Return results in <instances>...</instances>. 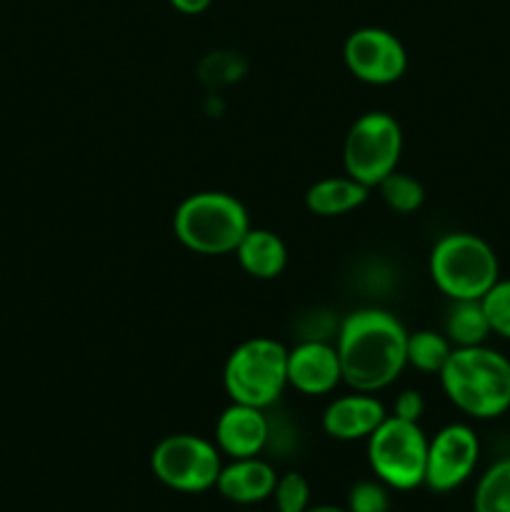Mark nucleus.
Masks as SVG:
<instances>
[{"label": "nucleus", "instance_id": "obj_1", "mask_svg": "<svg viewBox=\"0 0 510 512\" xmlns=\"http://www.w3.org/2000/svg\"><path fill=\"white\" fill-rule=\"evenodd\" d=\"M343 383L358 393L390 388L408 368V330L393 313L358 308L345 315L335 333Z\"/></svg>", "mask_w": 510, "mask_h": 512}, {"label": "nucleus", "instance_id": "obj_2", "mask_svg": "<svg viewBox=\"0 0 510 512\" xmlns=\"http://www.w3.org/2000/svg\"><path fill=\"white\" fill-rule=\"evenodd\" d=\"M438 378L450 405L470 418L493 420L510 410V358L500 350L453 348Z\"/></svg>", "mask_w": 510, "mask_h": 512}, {"label": "nucleus", "instance_id": "obj_3", "mask_svg": "<svg viewBox=\"0 0 510 512\" xmlns=\"http://www.w3.org/2000/svg\"><path fill=\"white\" fill-rule=\"evenodd\" d=\"M253 228L245 205L223 190H198L173 213L175 240L195 255H230Z\"/></svg>", "mask_w": 510, "mask_h": 512}, {"label": "nucleus", "instance_id": "obj_4", "mask_svg": "<svg viewBox=\"0 0 510 512\" xmlns=\"http://www.w3.org/2000/svg\"><path fill=\"white\" fill-rule=\"evenodd\" d=\"M428 273L448 300H480L500 278L493 245L475 233H445L428 255Z\"/></svg>", "mask_w": 510, "mask_h": 512}, {"label": "nucleus", "instance_id": "obj_5", "mask_svg": "<svg viewBox=\"0 0 510 512\" xmlns=\"http://www.w3.org/2000/svg\"><path fill=\"white\" fill-rule=\"evenodd\" d=\"M288 388V348L255 335L230 350L223 365V390L230 403L268 410Z\"/></svg>", "mask_w": 510, "mask_h": 512}, {"label": "nucleus", "instance_id": "obj_6", "mask_svg": "<svg viewBox=\"0 0 510 512\" xmlns=\"http://www.w3.org/2000/svg\"><path fill=\"white\" fill-rule=\"evenodd\" d=\"M365 443L368 465L380 483L400 493L425 485L428 435L423 433L420 423L388 415Z\"/></svg>", "mask_w": 510, "mask_h": 512}, {"label": "nucleus", "instance_id": "obj_7", "mask_svg": "<svg viewBox=\"0 0 510 512\" xmlns=\"http://www.w3.org/2000/svg\"><path fill=\"white\" fill-rule=\"evenodd\" d=\"M403 155V128L395 115L385 110H368L350 125L343 140L345 175L370 190L398 170Z\"/></svg>", "mask_w": 510, "mask_h": 512}, {"label": "nucleus", "instance_id": "obj_8", "mask_svg": "<svg viewBox=\"0 0 510 512\" xmlns=\"http://www.w3.org/2000/svg\"><path fill=\"white\" fill-rule=\"evenodd\" d=\"M223 453L213 440L193 433L165 435L150 453V470L165 488L195 495L215 488Z\"/></svg>", "mask_w": 510, "mask_h": 512}, {"label": "nucleus", "instance_id": "obj_9", "mask_svg": "<svg viewBox=\"0 0 510 512\" xmlns=\"http://www.w3.org/2000/svg\"><path fill=\"white\" fill-rule=\"evenodd\" d=\"M343 63L355 80L365 85H393L408 70L403 40L378 25L353 30L343 43Z\"/></svg>", "mask_w": 510, "mask_h": 512}, {"label": "nucleus", "instance_id": "obj_10", "mask_svg": "<svg viewBox=\"0 0 510 512\" xmlns=\"http://www.w3.org/2000/svg\"><path fill=\"white\" fill-rule=\"evenodd\" d=\"M480 460V440L465 423H448L428 438L425 488L433 493H453L468 483Z\"/></svg>", "mask_w": 510, "mask_h": 512}, {"label": "nucleus", "instance_id": "obj_11", "mask_svg": "<svg viewBox=\"0 0 510 512\" xmlns=\"http://www.w3.org/2000/svg\"><path fill=\"white\" fill-rule=\"evenodd\" d=\"M343 383V370L335 343L330 340H300L288 348V388L308 398L330 395Z\"/></svg>", "mask_w": 510, "mask_h": 512}, {"label": "nucleus", "instance_id": "obj_12", "mask_svg": "<svg viewBox=\"0 0 510 512\" xmlns=\"http://www.w3.org/2000/svg\"><path fill=\"white\" fill-rule=\"evenodd\" d=\"M270 418L265 410L253 405L230 403L215 420V440L218 450L230 460L255 458L268 448Z\"/></svg>", "mask_w": 510, "mask_h": 512}, {"label": "nucleus", "instance_id": "obj_13", "mask_svg": "<svg viewBox=\"0 0 510 512\" xmlns=\"http://www.w3.org/2000/svg\"><path fill=\"white\" fill-rule=\"evenodd\" d=\"M388 418L385 405L373 393H353L338 395L330 400L323 410V433L340 443H355V440H368L383 420Z\"/></svg>", "mask_w": 510, "mask_h": 512}, {"label": "nucleus", "instance_id": "obj_14", "mask_svg": "<svg viewBox=\"0 0 510 512\" xmlns=\"http://www.w3.org/2000/svg\"><path fill=\"white\" fill-rule=\"evenodd\" d=\"M275 483H278V473L273 465L255 455V458H238L223 465L215 490L235 505H255L273 498Z\"/></svg>", "mask_w": 510, "mask_h": 512}, {"label": "nucleus", "instance_id": "obj_15", "mask_svg": "<svg viewBox=\"0 0 510 512\" xmlns=\"http://www.w3.org/2000/svg\"><path fill=\"white\" fill-rule=\"evenodd\" d=\"M233 255L243 273L255 280L280 278L288 265V248L283 238L268 228H250Z\"/></svg>", "mask_w": 510, "mask_h": 512}, {"label": "nucleus", "instance_id": "obj_16", "mask_svg": "<svg viewBox=\"0 0 510 512\" xmlns=\"http://www.w3.org/2000/svg\"><path fill=\"white\" fill-rule=\"evenodd\" d=\"M370 188L350 175H328L305 190V208L318 218H340L363 208Z\"/></svg>", "mask_w": 510, "mask_h": 512}, {"label": "nucleus", "instance_id": "obj_17", "mask_svg": "<svg viewBox=\"0 0 510 512\" xmlns=\"http://www.w3.org/2000/svg\"><path fill=\"white\" fill-rule=\"evenodd\" d=\"M443 333L448 335L453 348H473V345H485L493 330L480 300H450Z\"/></svg>", "mask_w": 510, "mask_h": 512}, {"label": "nucleus", "instance_id": "obj_18", "mask_svg": "<svg viewBox=\"0 0 510 512\" xmlns=\"http://www.w3.org/2000/svg\"><path fill=\"white\" fill-rule=\"evenodd\" d=\"M450 353H453V343L445 333L430 328L408 333V365L418 373L440 375Z\"/></svg>", "mask_w": 510, "mask_h": 512}, {"label": "nucleus", "instance_id": "obj_19", "mask_svg": "<svg viewBox=\"0 0 510 512\" xmlns=\"http://www.w3.org/2000/svg\"><path fill=\"white\" fill-rule=\"evenodd\" d=\"M375 190L380 193V200L385 203V208L398 215L418 213L425 203L423 183L415 175L403 173V170H393L388 178H383L375 185Z\"/></svg>", "mask_w": 510, "mask_h": 512}, {"label": "nucleus", "instance_id": "obj_20", "mask_svg": "<svg viewBox=\"0 0 510 512\" xmlns=\"http://www.w3.org/2000/svg\"><path fill=\"white\" fill-rule=\"evenodd\" d=\"M473 512H510V458L498 460L480 475Z\"/></svg>", "mask_w": 510, "mask_h": 512}, {"label": "nucleus", "instance_id": "obj_21", "mask_svg": "<svg viewBox=\"0 0 510 512\" xmlns=\"http://www.w3.org/2000/svg\"><path fill=\"white\" fill-rule=\"evenodd\" d=\"M273 503L278 512H305L310 508V483L303 473L290 470L278 475L273 490Z\"/></svg>", "mask_w": 510, "mask_h": 512}, {"label": "nucleus", "instance_id": "obj_22", "mask_svg": "<svg viewBox=\"0 0 510 512\" xmlns=\"http://www.w3.org/2000/svg\"><path fill=\"white\" fill-rule=\"evenodd\" d=\"M348 512H390V488L380 483L378 478L358 480L350 485L348 500H345Z\"/></svg>", "mask_w": 510, "mask_h": 512}, {"label": "nucleus", "instance_id": "obj_23", "mask_svg": "<svg viewBox=\"0 0 510 512\" xmlns=\"http://www.w3.org/2000/svg\"><path fill=\"white\" fill-rule=\"evenodd\" d=\"M490 330L498 338L510 340V278H498V283L480 298Z\"/></svg>", "mask_w": 510, "mask_h": 512}, {"label": "nucleus", "instance_id": "obj_24", "mask_svg": "<svg viewBox=\"0 0 510 512\" xmlns=\"http://www.w3.org/2000/svg\"><path fill=\"white\" fill-rule=\"evenodd\" d=\"M240 73H243V63H240V58L235 53H210L208 58L203 60V75L208 78V75H215L213 80H210V85H228V83H235V80L240 78Z\"/></svg>", "mask_w": 510, "mask_h": 512}, {"label": "nucleus", "instance_id": "obj_25", "mask_svg": "<svg viewBox=\"0 0 510 512\" xmlns=\"http://www.w3.org/2000/svg\"><path fill=\"white\" fill-rule=\"evenodd\" d=\"M425 413V398L420 390H400L398 395L393 398V413L395 418L400 420H410V423H420V418H423Z\"/></svg>", "mask_w": 510, "mask_h": 512}, {"label": "nucleus", "instance_id": "obj_26", "mask_svg": "<svg viewBox=\"0 0 510 512\" xmlns=\"http://www.w3.org/2000/svg\"><path fill=\"white\" fill-rule=\"evenodd\" d=\"M170 5L183 15H200L213 5V0H170Z\"/></svg>", "mask_w": 510, "mask_h": 512}, {"label": "nucleus", "instance_id": "obj_27", "mask_svg": "<svg viewBox=\"0 0 510 512\" xmlns=\"http://www.w3.org/2000/svg\"><path fill=\"white\" fill-rule=\"evenodd\" d=\"M305 512H348V510L338 508V505H310Z\"/></svg>", "mask_w": 510, "mask_h": 512}]
</instances>
